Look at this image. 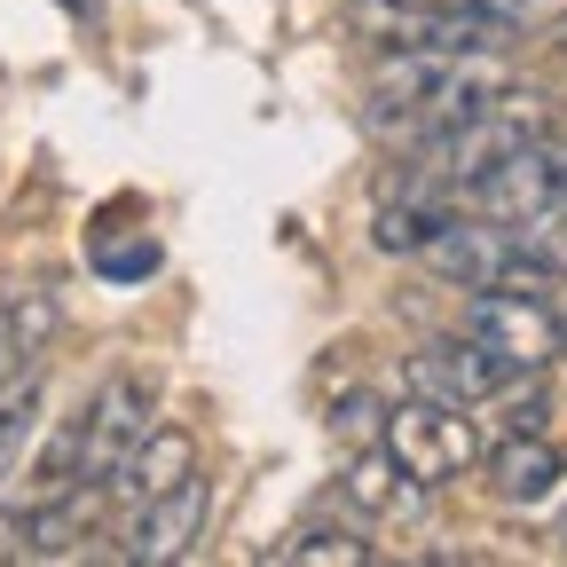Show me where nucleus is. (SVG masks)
<instances>
[{"label":"nucleus","instance_id":"nucleus-1","mask_svg":"<svg viewBox=\"0 0 567 567\" xmlns=\"http://www.w3.org/2000/svg\"><path fill=\"white\" fill-rule=\"evenodd\" d=\"M513 71L505 55H465V48H379V71H371V103H363V126L394 151H417L434 142L442 126L473 118L488 95H505Z\"/></svg>","mask_w":567,"mask_h":567},{"label":"nucleus","instance_id":"nucleus-2","mask_svg":"<svg viewBox=\"0 0 567 567\" xmlns=\"http://www.w3.org/2000/svg\"><path fill=\"white\" fill-rule=\"evenodd\" d=\"M536 134H544V111H536V95L505 87V95H488L473 118L442 126L434 142H417V151H402V158H410V174L442 182V189L465 205V189H473L488 166H505V158L520 151V142H536Z\"/></svg>","mask_w":567,"mask_h":567},{"label":"nucleus","instance_id":"nucleus-3","mask_svg":"<svg viewBox=\"0 0 567 567\" xmlns=\"http://www.w3.org/2000/svg\"><path fill=\"white\" fill-rule=\"evenodd\" d=\"M465 339L505 379H536L544 363L567 354V316L544 292H528V284H488V292L465 300Z\"/></svg>","mask_w":567,"mask_h":567},{"label":"nucleus","instance_id":"nucleus-4","mask_svg":"<svg viewBox=\"0 0 567 567\" xmlns=\"http://www.w3.org/2000/svg\"><path fill=\"white\" fill-rule=\"evenodd\" d=\"M379 442L394 450V465H402L417 488H450V481H465V473L481 465V417L457 410V402H425V394H417V402L386 410Z\"/></svg>","mask_w":567,"mask_h":567},{"label":"nucleus","instance_id":"nucleus-5","mask_svg":"<svg viewBox=\"0 0 567 567\" xmlns=\"http://www.w3.org/2000/svg\"><path fill=\"white\" fill-rule=\"evenodd\" d=\"M347 24L371 48H465V55H505L513 48L505 24L457 9V0H347Z\"/></svg>","mask_w":567,"mask_h":567},{"label":"nucleus","instance_id":"nucleus-6","mask_svg":"<svg viewBox=\"0 0 567 567\" xmlns=\"http://www.w3.org/2000/svg\"><path fill=\"white\" fill-rule=\"evenodd\" d=\"M205 513H213V481L189 465L182 481L151 488V496H126V520H118V559L126 567H166L182 559L197 536H205Z\"/></svg>","mask_w":567,"mask_h":567},{"label":"nucleus","instance_id":"nucleus-7","mask_svg":"<svg viewBox=\"0 0 567 567\" xmlns=\"http://www.w3.org/2000/svg\"><path fill=\"white\" fill-rule=\"evenodd\" d=\"M151 425H158V402H151V386H142L134 371L95 386V402L80 410V488L95 496V505H111V473L126 465V450L151 434Z\"/></svg>","mask_w":567,"mask_h":567},{"label":"nucleus","instance_id":"nucleus-8","mask_svg":"<svg viewBox=\"0 0 567 567\" xmlns=\"http://www.w3.org/2000/svg\"><path fill=\"white\" fill-rule=\"evenodd\" d=\"M55 323H63V300L48 292V284H24V292L0 300V394H17V386L40 379Z\"/></svg>","mask_w":567,"mask_h":567},{"label":"nucleus","instance_id":"nucleus-9","mask_svg":"<svg viewBox=\"0 0 567 567\" xmlns=\"http://www.w3.org/2000/svg\"><path fill=\"white\" fill-rule=\"evenodd\" d=\"M410 386L425 402H457V410H488V394L505 386V371L488 363V354L457 331V339H434V347H417L410 354Z\"/></svg>","mask_w":567,"mask_h":567},{"label":"nucleus","instance_id":"nucleus-10","mask_svg":"<svg viewBox=\"0 0 567 567\" xmlns=\"http://www.w3.org/2000/svg\"><path fill=\"white\" fill-rule=\"evenodd\" d=\"M339 496H347V513H363V520H402V513H417V496H425V488L394 465V450H386V442H371L363 457L347 465Z\"/></svg>","mask_w":567,"mask_h":567},{"label":"nucleus","instance_id":"nucleus-11","mask_svg":"<svg viewBox=\"0 0 567 567\" xmlns=\"http://www.w3.org/2000/svg\"><path fill=\"white\" fill-rule=\"evenodd\" d=\"M559 450L544 434H505V450L488 457V488H496V505H536V496H551L559 481Z\"/></svg>","mask_w":567,"mask_h":567},{"label":"nucleus","instance_id":"nucleus-12","mask_svg":"<svg viewBox=\"0 0 567 567\" xmlns=\"http://www.w3.org/2000/svg\"><path fill=\"white\" fill-rule=\"evenodd\" d=\"M276 559L284 567H371L379 551L363 544V528H308L292 544H276Z\"/></svg>","mask_w":567,"mask_h":567},{"label":"nucleus","instance_id":"nucleus-13","mask_svg":"<svg viewBox=\"0 0 567 567\" xmlns=\"http://www.w3.org/2000/svg\"><path fill=\"white\" fill-rule=\"evenodd\" d=\"M32 425H40V379H32V386H17V394H0V488L17 481Z\"/></svg>","mask_w":567,"mask_h":567},{"label":"nucleus","instance_id":"nucleus-14","mask_svg":"<svg viewBox=\"0 0 567 567\" xmlns=\"http://www.w3.org/2000/svg\"><path fill=\"white\" fill-rule=\"evenodd\" d=\"M87 268H95L103 284H142V276H158V237L142 229V237H126V245H95Z\"/></svg>","mask_w":567,"mask_h":567},{"label":"nucleus","instance_id":"nucleus-15","mask_svg":"<svg viewBox=\"0 0 567 567\" xmlns=\"http://www.w3.org/2000/svg\"><path fill=\"white\" fill-rule=\"evenodd\" d=\"M536 166H544V197H551V213H567V134H536Z\"/></svg>","mask_w":567,"mask_h":567},{"label":"nucleus","instance_id":"nucleus-16","mask_svg":"<svg viewBox=\"0 0 567 567\" xmlns=\"http://www.w3.org/2000/svg\"><path fill=\"white\" fill-rule=\"evenodd\" d=\"M379 425H386V410L363 402V394H354L347 410H331V434H347V442H379Z\"/></svg>","mask_w":567,"mask_h":567},{"label":"nucleus","instance_id":"nucleus-17","mask_svg":"<svg viewBox=\"0 0 567 567\" xmlns=\"http://www.w3.org/2000/svg\"><path fill=\"white\" fill-rule=\"evenodd\" d=\"M9 559H24V513L0 505V567H9Z\"/></svg>","mask_w":567,"mask_h":567},{"label":"nucleus","instance_id":"nucleus-18","mask_svg":"<svg viewBox=\"0 0 567 567\" xmlns=\"http://www.w3.org/2000/svg\"><path fill=\"white\" fill-rule=\"evenodd\" d=\"M63 9L80 17V24H103V0H63Z\"/></svg>","mask_w":567,"mask_h":567},{"label":"nucleus","instance_id":"nucleus-19","mask_svg":"<svg viewBox=\"0 0 567 567\" xmlns=\"http://www.w3.org/2000/svg\"><path fill=\"white\" fill-rule=\"evenodd\" d=\"M544 40H551V55H567V17H551V24H544Z\"/></svg>","mask_w":567,"mask_h":567},{"label":"nucleus","instance_id":"nucleus-20","mask_svg":"<svg viewBox=\"0 0 567 567\" xmlns=\"http://www.w3.org/2000/svg\"><path fill=\"white\" fill-rule=\"evenodd\" d=\"M551 544H559V551H567V513H559V528H551Z\"/></svg>","mask_w":567,"mask_h":567}]
</instances>
